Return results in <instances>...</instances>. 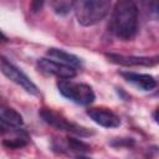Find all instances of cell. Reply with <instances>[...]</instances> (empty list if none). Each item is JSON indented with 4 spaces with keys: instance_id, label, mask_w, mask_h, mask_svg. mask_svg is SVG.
<instances>
[{
    "instance_id": "1",
    "label": "cell",
    "mask_w": 159,
    "mask_h": 159,
    "mask_svg": "<svg viewBox=\"0 0 159 159\" xmlns=\"http://www.w3.org/2000/svg\"><path fill=\"white\" fill-rule=\"evenodd\" d=\"M138 26V7L130 0H120L114 5L111 17V31L122 41H129L135 36Z\"/></svg>"
},
{
    "instance_id": "2",
    "label": "cell",
    "mask_w": 159,
    "mask_h": 159,
    "mask_svg": "<svg viewBox=\"0 0 159 159\" xmlns=\"http://www.w3.org/2000/svg\"><path fill=\"white\" fill-rule=\"evenodd\" d=\"M111 1L108 0H80L73 2L77 21L82 26H93L101 22L109 12Z\"/></svg>"
},
{
    "instance_id": "3",
    "label": "cell",
    "mask_w": 159,
    "mask_h": 159,
    "mask_svg": "<svg viewBox=\"0 0 159 159\" xmlns=\"http://www.w3.org/2000/svg\"><path fill=\"white\" fill-rule=\"evenodd\" d=\"M57 88L63 97L81 106L91 104L96 97L92 87L86 83H77L68 80H61L57 82Z\"/></svg>"
},
{
    "instance_id": "4",
    "label": "cell",
    "mask_w": 159,
    "mask_h": 159,
    "mask_svg": "<svg viewBox=\"0 0 159 159\" xmlns=\"http://www.w3.org/2000/svg\"><path fill=\"white\" fill-rule=\"evenodd\" d=\"M39 113H40L41 118L47 124H50L51 127H53V128H56L58 130L70 132V133L77 134L80 137H89V135L93 134V130H91V129H88V128H86L83 125H80L77 123H73V122L68 120L66 117H63L58 112H55L53 109L41 108Z\"/></svg>"
},
{
    "instance_id": "5",
    "label": "cell",
    "mask_w": 159,
    "mask_h": 159,
    "mask_svg": "<svg viewBox=\"0 0 159 159\" xmlns=\"http://www.w3.org/2000/svg\"><path fill=\"white\" fill-rule=\"evenodd\" d=\"M0 70L1 72L14 83L22 87L27 93L30 94H37L39 88L37 86L27 77L20 68H17L15 65H12L10 61H7L5 57H0Z\"/></svg>"
},
{
    "instance_id": "6",
    "label": "cell",
    "mask_w": 159,
    "mask_h": 159,
    "mask_svg": "<svg viewBox=\"0 0 159 159\" xmlns=\"http://www.w3.org/2000/svg\"><path fill=\"white\" fill-rule=\"evenodd\" d=\"M37 67L40 68V71H42L47 75L56 76L61 80H70V78L76 76V68H73L71 66L62 65V63L56 62V61H52L50 58L39 60L37 61Z\"/></svg>"
},
{
    "instance_id": "7",
    "label": "cell",
    "mask_w": 159,
    "mask_h": 159,
    "mask_svg": "<svg viewBox=\"0 0 159 159\" xmlns=\"http://www.w3.org/2000/svg\"><path fill=\"white\" fill-rule=\"evenodd\" d=\"M106 57L109 62L120 65V66H127V67H133V66H155L158 63V56L153 57H145V56H124L119 53H106Z\"/></svg>"
},
{
    "instance_id": "8",
    "label": "cell",
    "mask_w": 159,
    "mask_h": 159,
    "mask_svg": "<svg viewBox=\"0 0 159 159\" xmlns=\"http://www.w3.org/2000/svg\"><path fill=\"white\" fill-rule=\"evenodd\" d=\"M87 116L104 128H117L120 124L119 117L108 108H89L87 109Z\"/></svg>"
},
{
    "instance_id": "9",
    "label": "cell",
    "mask_w": 159,
    "mask_h": 159,
    "mask_svg": "<svg viewBox=\"0 0 159 159\" xmlns=\"http://www.w3.org/2000/svg\"><path fill=\"white\" fill-rule=\"evenodd\" d=\"M120 75L127 82L132 83L133 86H135L137 88H139L142 91H152L158 84L157 80L150 75L135 73V72H122Z\"/></svg>"
},
{
    "instance_id": "10",
    "label": "cell",
    "mask_w": 159,
    "mask_h": 159,
    "mask_svg": "<svg viewBox=\"0 0 159 159\" xmlns=\"http://www.w3.org/2000/svg\"><path fill=\"white\" fill-rule=\"evenodd\" d=\"M46 55L50 57V60L60 62V63L66 65V66H71L73 68L81 66V63H82L80 57H77L76 55H72L70 52H66V51H63L61 48H55V47L48 48Z\"/></svg>"
},
{
    "instance_id": "11",
    "label": "cell",
    "mask_w": 159,
    "mask_h": 159,
    "mask_svg": "<svg viewBox=\"0 0 159 159\" xmlns=\"http://www.w3.org/2000/svg\"><path fill=\"white\" fill-rule=\"evenodd\" d=\"M0 122L9 127H21L24 124L22 116L14 108L0 106Z\"/></svg>"
},
{
    "instance_id": "12",
    "label": "cell",
    "mask_w": 159,
    "mask_h": 159,
    "mask_svg": "<svg viewBox=\"0 0 159 159\" xmlns=\"http://www.w3.org/2000/svg\"><path fill=\"white\" fill-rule=\"evenodd\" d=\"M67 147L75 152V153H80V154H83V153H88L91 150V147L88 144H86L84 142L80 140V139H76V138H72V137H68L67 138Z\"/></svg>"
},
{
    "instance_id": "13",
    "label": "cell",
    "mask_w": 159,
    "mask_h": 159,
    "mask_svg": "<svg viewBox=\"0 0 159 159\" xmlns=\"http://www.w3.org/2000/svg\"><path fill=\"white\" fill-rule=\"evenodd\" d=\"M52 7H53L56 14H58V15H67L71 11V9L73 7V2L72 1H66V0L53 1L52 2Z\"/></svg>"
},
{
    "instance_id": "14",
    "label": "cell",
    "mask_w": 159,
    "mask_h": 159,
    "mask_svg": "<svg viewBox=\"0 0 159 159\" xmlns=\"http://www.w3.org/2000/svg\"><path fill=\"white\" fill-rule=\"evenodd\" d=\"M27 144V142L22 138H14V139H6L4 140V145L11 149H19L21 147H25Z\"/></svg>"
},
{
    "instance_id": "15",
    "label": "cell",
    "mask_w": 159,
    "mask_h": 159,
    "mask_svg": "<svg viewBox=\"0 0 159 159\" xmlns=\"http://www.w3.org/2000/svg\"><path fill=\"white\" fill-rule=\"evenodd\" d=\"M134 144V140L132 138H116L111 142V145L112 147H130Z\"/></svg>"
},
{
    "instance_id": "16",
    "label": "cell",
    "mask_w": 159,
    "mask_h": 159,
    "mask_svg": "<svg viewBox=\"0 0 159 159\" xmlns=\"http://www.w3.org/2000/svg\"><path fill=\"white\" fill-rule=\"evenodd\" d=\"M42 5H43L42 1H34V2H31V10H32L34 12H36V11H39V10L41 9Z\"/></svg>"
},
{
    "instance_id": "17",
    "label": "cell",
    "mask_w": 159,
    "mask_h": 159,
    "mask_svg": "<svg viewBox=\"0 0 159 159\" xmlns=\"http://www.w3.org/2000/svg\"><path fill=\"white\" fill-rule=\"evenodd\" d=\"M6 41H7V37H6V36L2 34V31L0 30V42H6Z\"/></svg>"
},
{
    "instance_id": "18",
    "label": "cell",
    "mask_w": 159,
    "mask_h": 159,
    "mask_svg": "<svg viewBox=\"0 0 159 159\" xmlns=\"http://www.w3.org/2000/svg\"><path fill=\"white\" fill-rule=\"evenodd\" d=\"M4 130H5V125L0 122V132H4Z\"/></svg>"
},
{
    "instance_id": "19",
    "label": "cell",
    "mask_w": 159,
    "mask_h": 159,
    "mask_svg": "<svg viewBox=\"0 0 159 159\" xmlns=\"http://www.w3.org/2000/svg\"><path fill=\"white\" fill-rule=\"evenodd\" d=\"M77 159H89V158H86V157H78Z\"/></svg>"
}]
</instances>
